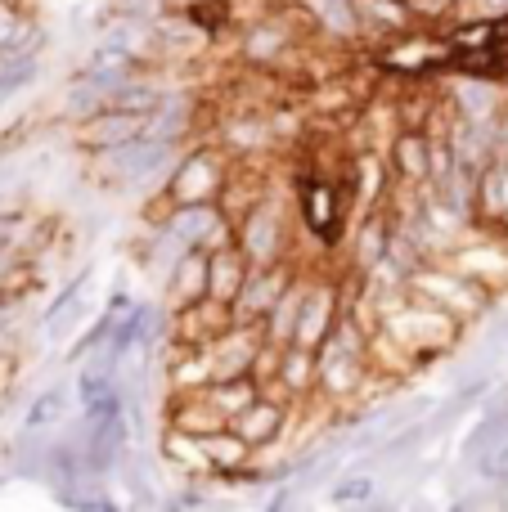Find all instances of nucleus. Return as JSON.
<instances>
[{
	"label": "nucleus",
	"mask_w": 508,
	"mask_h": 512,
	"mask_svg": "<svg viewBox=\"0 0 508 512\" xmlns=\"http://www.w3.org/2000/svg\"><path fill=\"white\" fill-rule=\"evenodd\" d=\"M374 328H383L392 342H401L419 364L441 360V355L455 351L459 337H464V324H459L455 315H446V310L428 306V301L414 297L410 288H405L401 297L387 301V306L378 310V324H374Z\"/></svg>",
	"instance_id": "f257e3e1"
},
{
	"label": "nucleus",
	"mask_w": 508,
	"mask_h": 512,
	"mask_svg": "<svg viewBox=\"0 0 508 512\" xmlns=\"http://www.w3.org/2000/svg\"><path fill=\"white\" fill-rule=\"evenodd\" d=\"M369 59H374V68L383 72V77L428 81V77H446L450 72V63H455V45H450V36L437 32V27H414V32L383 41Z\"/></svg>",
	"instance_id": "f03ea898"
},
{
	"label": "nucleus",
	"mask_w": 508,
	"mask_h": 512,
	"mask_svg": "<svg viewBox=\"0 0 508 512\" xmlns=\"http://www.w3.org/2000/svg\"><path fill=\"white\" fill-rule=\"evenodd\" d=\"M410 292H414V297H423L428 306H437V310H446V315H455L459 324H477L482 315H491V310H495V297H500V292L482 288L477 279L459 274L455 265H446V261L419 265V270L410 274Z\"/></svg>",
	"instance_id": "7ed1b4c3"
},
{
	"label": "nucleus",
	"mask_w": 508,
	"mask_h": 512,
	"mask_svg": "<svg viewBox=\"0 0 508 512\" xmlns=\"http://www.w3.org/2000/svg\"><path fill=\"white\" fill-rule=\"evenodd\" d=\"M239 252L248 256L252 270L293 261V221H288V203L279 185L239 221Z\"/></svg>",
	"instance_id": "20e7f679"
},
{
	"label": "nucleus",
	"mask_w": 508,
	"mask_h": 512,
	"mask_svg": "<svg viewBox=\"0 0 508 512\" xmlns=\"http://www.w3.org/2000/svg\"><path fill=\"white\" fill-rule=\"evenodd\" d=\"M234 171V158L221 149V144H194V149L180 153V162L167 176V194L176 207H207L221 203V189Z\"/></svg>",
	"instance_id": "39448f33"
},
{
	"label": "nucleus",
	"mask_w": 508,
	"mask_h": 512,
	"mask_svg": "<svg viewBox=\"0 0 508 512\" xmlns=\"http://www.w3.org/2000/svg\"><path fill=\"white\" fill-rule=\"evenodd\" d=\"M351 198L342 189V176H324V171H302L297 176V221L315 243H338L347 230Z\"/></svg>",
	"instance_id": "423d86ee"
},
{
	"label": "nucleus",
	"mask_w": 508,
	"mask_h": 512,
	"mask_svg": "<svg viewBox=\"0 0 508 512\" xmlns=\"http://www.w3.org/2000/svg\"><path fill=\"white\" fill-rule=\"evenodd\" d=\"M72 144L81 153H113L126 144L144 140L149 135V117L144 113H122V108H104V113H90L81 122H72Z\"/></svg>",
	"instance_id": "0eeeda50"
},
{
	"label": "nucleus",
	"mask_w": 508,
	"mask_h": 512,
	"mask_svg": "<svg viewBox=\"0 0 508 512\" xmlns=\"http://www.w3.org/2000/svg\"><path fill=\"white\" fill-rule=\"evenodd\" d=\"M297 45H302V41L288 32L284 18L266 9V14L252 18V23L239 32V63H243V68H261V72L284 68L288 54H293Z\"/></svg>",
	"instance_id": "6e6552de"
},
{
	"label": "nucleus",
	"mask_w": 508,
	"mask_h": 512,
	"mask_svg": "<svg viewBox=\"0 0 508 512\" xmlns=\"http://www.w3.org/2000/svg\"><path fill=\"white\" fill-rule=\"evenodd\" d=\"M297 270H302L297 261L252 270L248 283H243V292H239V301H234V324H243V328H261V324H266V315L275 310V301L288 292V283L297 279Z\"/></svg>",
	"instance_id": "1a4fd4ad"
},
{
	"label": "nucleus",
	"mask_w": 508,
	"mask_h": 512,
	"mask_svg": "<svg viewBox=\"0 0 508 512\" xmlns=\"http://www.w3.org/2000/svg\"><path fill=\"white\" fill-rule=\"evenodd\" d=\"M446 265H455L459 274H468V279H477L482 288H491V292H500L504 283H508V243L504 239H495V234H477L473 243H455L446 256H441Z\"/></svg>",
	"instance_id": "9d476101"
},
{
	"label": "nucleus",
	"mask_w": 508,
	"mask_h": 512,
	"mask_svg": "<svg viewBox=\"0 0 508 512\" xmlns=\"http://www.w3.org/2000/svg\"><path fill=\"white\" fill-rule=\"evenodd\" d=\"M230 328H234V306H225L216 297L189 301V306L171 310V342L176 346H212Z\"/></svg>",
	"instance_id": "9b49d317"
},
{
	"label": "nucleus",
	"mask_w": 508,
	"mask_h": 512,
	"mask_svg": "<svg viewBox=\"0 0 508 512\" xmlns=\"http://www.w3.org/2000/svg\"><path fill=\"white\" fill-rule=\"evenodd\" d=\"M446 99L455 108V117L464 122H477V126H495L508 117L504 108V86L500 81H482V77H450L446 86Z\"/></svg>",
	"instance_id": "f8f14e48"
},
{
	"label": "nucleus",
	"mask_w": 508,
	"mask_h": 512,
	"mask_svg": "<svg viewBox=\"0 0 508 512\" xmlns=\"http://www.w3.org/2000/svg\"><path fill=\"white\" fill-rule=\"evenodd\" d=\"M392 239H396V225H392V216H387V207L356 216V230H351V270L347 274L369 279L378 265H387Z\"/></svg>",
	"instance_id": "ddd939ff"
},
{
	"label": "nucleus",
	"mask_w": 508,
	"mask_h": 512,
	"mask_svg": "<svg viewBox=\"0 0 508 512\" xmlns=\"http://www.w3.org/2000/svg\"><path fill=\"white\" fill-rule=\"evenodd\" d=\"M162 427H176L185 436H216L230 427V418L216 409V400L207 391H167Z\"/></svg>",
	"instance_id": "4468645a"
},
{
	"label": "nucleus",
	"mask_w": 508,
	"mask_h": 512,
	"mask_svg": "<svg viewBox=\"0 0 508 512\" xmlns=\"http://www.w3.org/2000/svg\"><path fill=\"white\" fill-rule=\"evenodd\" d=\"M261 346H266V333L261 328H243L234 324L230 333H221L207 355H212V373L216 382H230V378H252V364H257Z\"/></svg>",
	"instance_id": "2eb2a0df"
},
{
	"label": "nucleus",
	"mask_w": 508,
	"mask_h": 512,
	"mask_svg": "<svg viewBox=\"0 0 508 512\" xmlns=\"http://www.w3.org/2000/svg\"><path fill=\"white\" fill-rule=\"evenodd\" d=\"M387 167H392V180L414 189L432 185V140L423 131H396V140L387 144Z\"/></svg>",
	"instance_id": "dca6fc26"
},
{
	"label": "nucleus",
	"mask_w": 508,
	"mask_h": 512,
	"mask_svg": "<svg viewBox=\"0 0 508 512\" xmlns=\"http://www.w3.org/2000/svg\"><path fill=\"white\" fill-rule=\"evenodd\" d=\"M293 409L297 405H284V400H270V396H261L252 409H243L239 418H234V432L243 436V441L252 445V450H261V445H275V441H288V418H293Z\"/></svg>",
	"instance_id": "f3484780"
},
{
	"label": "nucleus",
	"mask_w": 508,
	"mask_h": 512,
	"mask_svg": "<svg viewBox=\"0 0 508 512\" xmlns=\"http://www.w3.org/2000/svg\"><path fill=\"white\" fill-rule=\"evenodd\" d=\"M162 292H167V301H162L167 310H180V306H189V301H203L207 297V252L180 256V261L167 270V279H162Z\"/></svg>",
	"instance_id": "a211bd4d"
},
{
	"label": "nucleus",
	"mask_w": 508,
	"mask_h": 512,
	"mask_svg": "<svg viewBox=\"0 0 508 512\" xmlns=\"http://www.w3.org/2000/svg\"><path fill=\"white\" fill-rule=\"evenodd\" d=\"M198 441H203V454H207L212 477H243V472L257 463V450H252L234 427H225V432H216V436H198Z\"/></svg>",
	"instance_id": "6ab92c4d"
},
{
	"label": "nucleus",
	"mask_w": 508,
	"mask_h": 512,
	"mask_svg": "<svg viewBox=\"0 0 508 512\" xmlns=\"http://www.w3.org/2000/svg\"><path fill=\"white\" fill-rule=\"evenodd\" d=\"M356 14H360V36H383V41L419 27V18H414L401 0H356Z\"/></svg>",
	"instance_id": "aec40b11"
},
{
	"label": "nucleus",
	"mask_w": 508,
	"mask_h": 512,
	"mask_svg": "<svg viewBox=\"0 0 508 512\" xmlns=\"http://www.w3.org/2000/svg\"><path fill=\"white\" fill-rule=\"evenodd\" d=\"M252 265L248 256H243L239 248H225V252H212L207 256V297L225 301V306H234L243 292V283H248Z\"/></svg>",
	"instance_id": "412c9836"
},
{
	"label": "nucleus",
	"mask_w": 508,
	"mask_h": 512,
	"mask_svg": "<svg viewBox=\"0 0 508 512\" xmlns=\"http://www.w3.org/2000/svg\"><path fill=\"white\" fill-rule=\"evenodd\" d=\"M275 387H284L293 405L315 400V351H306V346H284V351H279Z\"/></svg>",
	"instance_id": "4be33fe9"
},
{
	"label": "nucleus",
	"mask_w": 508,
	"mask_h": 512,
	"mask_svg": "<svg viewBox=\"0 0 508 512\" xmlns=\"http://www.w3.org/2000/svg\"><path fill=\"white\" fill-rule=\"evenodd\" d=\"M302 301H306V270H297V279L288 283V292L275 301V310H270L266 324H261V333H266L270 346H293L297 319H302Z\"/></svg>",
	"instance_id": "5701e85b"
},
{
	"label": "nucleus",
	"mask_w": 508,
	"mask_h": 512,
	"mask_svg": "<svg viewBox=\"0 0 508 512\" xmlns=\"http://www.w3.org/2000/svg\"><path fill=\"white\" fill-rule=\"evenodd\" d=\"M369 369H374V378H387L401 387V382L410 378V373H419L423 364L414 360L401 342H392L383 328H369Z\"/></svg>",
	"instance_id": "b1692460"
},
{
	"label": "nucleus",
	"mask_w": 508,
	"mask_h": 512,
	"mask_svg": "<svg viewBox=\"0 0 508 512\" xmlns=\"http://www.w3.org/2000/svg\"><path fill=\"white\" fill-rule=\"evenodd\" d=\"M158 454H162V459H167L185 481L212 477V468H207V454H203V441H198V436H185V432H176V427H162Z\"/></svg>",
	"instance_id": "393cba45"
},
{
	"label": "nucleus",
	"mask_w": 508,
	"mask_h": 512,
	"mask_svg": "<svg viewBox=\"0 0 508 512\" xmlns=\"http://www.w3.org/2000/svg\"><path fill=\"white\" fill-rule=\"evenodd\" d=\"M68 396H72L68 382H54V387H45L41 396L27 405L23 427H27V432H50V427H59L63 418H68V405H72Z\"/></svg>",
	"instance_id": "a878e982"
},
{
	"label": "nucleus",
	"mask_w": 508,
	"mask_h": 512,
	"mask_svg": "<svg viewBox=\"0 0 508 512\" xmlns=\"http://www.w3.org/2000/svg\"><path fill=\"white\" fill-rule=\"evenodd\" d=\"M207 396L216 400V409H221L225 418H239L243 409H252L261 400V382L257 378H230V382H212V387H207Z\"/></svg>",
	"instance_id": "bb28decb"
},
{
	"label": "nucleus",
	"mask_w": 508,
	"mask_h": 512,
	"mask_svg": "<svg viewBox=\"0 0 508 512\" xmlns=\"http://www.w3.org/2000/svg\"><path fill=\"white\" fill-rule=\"evenodd\" d=\"M401 5L419 18V27H450L464 18V0H401Z\"/></svg>",
	"instance_id": "cd10ccee"
},
{
	"label": "nucleus",
	"mask_w": 508,
	"mask_h": 512,
	"mask_svg": "<svg viewBox=\"0 0 508 512\" xmlns=\"http://www.w3.org/2000/svg\"><path fill=\"white\" fill-rule=\"evenodd\" d=\"M329 499L338 508H365L369 499H374V477H369V472H347V477H338Z\"/></svg>",
	"instance_id": "c85d7f7f"
},
{
	"label": "nucleus",
	"mask_w": 508,
	"mask_h": 512,
	"mask_svg": "<svg viewBox=\"0 0 508 512\" xmlns=\"http://www.w3.org/2000/svg\"><path fill=\"white\" fill-rule=\"evenodd\" d=\"M482 5V18H508V0H477Z\"/></svg>",
	"instance_id": "c756f323"
},
{
	"label": "nucleus",
	"mask_w": 508,
	"mask_h": 512,
	"mask_svg": "<svg viewBox=\"0 0 508 512\" xmlns=\"http://www.w3.org/2000/svg\"><path fill=\"white\" fill-rule=\"evenodd\" d=\"M270 512H293V490H279V495L270 499Z\"/></svg>",
	"instance_id": "7c9ffc66"
},
{
	"label": "nucleus",
	"mask_w": 508,
	"mask_h": 512,
	"mask_svg": "<svg viewBox=\"0 0 508 512\" xmlns=\"http://www.w3.org/2000/svg\"><path fill=\"white\" fill-rule=\"evenodd\" d=\"M0 5L18 9V14H27V18H36V0H0Z\"/></svg>",
	"instance_id": "2f4dec72"
},
{
	"label": "nucleus",
	"mask_w": 508,
	"mask_h": 512,
	"mask_svg": "<svg viewBox=\"0 0 508 512\" xmlns=\"http://www.w3.org/2000/svg\"><path fill=\"white\" fill-rule=\"evenodd\" d=\"M0 481H5V477H0Z\"/></svg>",
	"instance_id": "473e14b6"
}]
</instances>
